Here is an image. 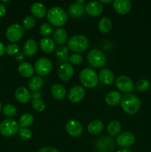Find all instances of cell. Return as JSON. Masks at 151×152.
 I'll list each match as a JSON object with an SVG mask.
<instances>
[{"label":"cell","mask_w":151,"mask_h":152,"mask_svg":"<svg viewBox=\"0 0 151 152\" xmlns=\"http://www.w3.org/2000/svg\"><path fill=\"white\" fill-rule=\"evenodd\" d=\"M121 125L117 120H113L108 124L107 126V132L109 134L110 137H116L118 134L121 132Z\"/></svg>","instance_id":"cell-29"},{"label":"cell","mask_w":151,"mask_h":152,"mask_svg":"<svg viewBox=\"0 0 151 152\" xmlns=\"http://www.w3.org/2000/svg\"><path fill=\"white\" fill-rule=\"evenodd\" d=\"M30 12L34 17L41 19L44 17L47 13V9L44 4L41 2H34L30 7Z\"/></svg>","instance_id":"cell-23"},{"label":"cell","mask_w":151,"mask_h":152,"mask_svg":"<svg viewBox=\"0 0 151 152\" xmlns=\"http://www.w3.org/2000/svg\"><path fill=\"white\" fill-rule=\"evenodd\" d=\"M87 59L91 66L96 68H102L106 63V56L104 53L98 49H93L89 51Z\"/></svg>","instance_id":"cell-5"},{"label":"cell","mask_w":151,"mask_h":152,"mask_svg":"<svg viewBox=\"0 0 151 152\" xmlns=\"http://www.w3.org/2000/svg\"><path fill=\"white\" fill-rule=\"evenodd\" d=\"M113 5L115 12L119 14H127L130 11L132 7L130 0H115Z\"/></svg>","instance_id":"cell-16"},{"label":"cell","mask_w":151,"mask_h":152,"mask_svg":"<svg viewBox=\"0 0 151 152\" xmlns=\"http://www.w3.org/2000/svg\"><path fill=\"white\" fill-rule=\"evenodd\" d=\"M135 136L133 134L129 132H124L120 134L116 139L117 145L121 148H128L135 142Z\"/></svg>","instance_id":"cell-12"},{"label":"cell","mask_w":151,"mask_h":152,"mask_svg":"<svg viewBox=\"0 0 151 152\" xmlns=\"http://www.w3.org/2000/svg\"><path fill=\"white\" fill-rule=\"evenodd\" d=\"M69 13L72 16L75 18L81 17L84 14L85 12V8L82 4L78 3L77 1L73 2L70 4L69 8H68Z\"/></svg>","instance_id":"cell-21"},{"label":"cell","mask_w":151,"mask_h":152,"mask_svg":"<svg viewBox=\"0 0 151 152\" xmlns=\"http://www.w3.org/2000/svg\"><path fill=\"white\" fill-rule=\"evenodd\" d=\"M25 54L24 53H19L16 56V60L17 62H22L25 59Z\"/></svg>","instance_id":"cell-43"},{"label":"cell","mask_w":151,"mask_h":152,"mask_svg":"<svg viewBox=\"0 0 151 152\" xmlns=\"http://www.w3.org/2000/svg\"><path fill=\"white\" fill-rule=\"evenodd\" d=\"M31 105H32L33 108L38 112H42L45 109L46 107L45 102L41 99H33L31 102Z\"/></svg>","instance_id":"cell-35"},{"label":"cell","mask_w":151,"mask_h":152,"mask_svg":"<svg viewBox=\"0 0 151 152\" xmlns=\"http://www.w3.org/2000/svg\"><path fill=\"white\" fill-rule=\"evenodd\" d=\"M70 62L73 65H80L83 62V57L80 53H73L70 57Z\"/></svg>","instance_id":"cell-40"},{"label":"cell","mask_w":151,"mask_h":152,"mask_svg":"<svg viewBox=\"0 0 151 152\" xmlns=\"http://www.w3.org/2000/svg\"><path fill=\"white\" fill-rule=\"evenodd\" d=\"M24 34H25V28L22 25L17 23L12 24L6 31V37L7 40L11 42L12 43H15L22 39Z\"/></svg>","instance_id":"cell-6"},{"label":"cell","mask_w":151,"mask_h":152,"mask_svg":"<svg viewBox=\"0 0 151 152\" xmlns=\"http://www.w3.org/2000/svg\"><path fill=\"white\" fill-rule=\"evenodd\" d=\"M37 152H59L56 148L50 146H45L39 148Z\"/></svg>","instance_id":"cell-41"},{"label":"cell","mask_w":151,"mask_h":152,"mask_svg":"<svg viewBox=\"0 0 151 152\" xmlns=\"http://www.w3.org/2000/svg\"><path fill=\"white\" fill-rule=\"evenodd\" d=\"M85 8V12L90 16H99L103 12V5L101 4L99 1H90L87 3L84 7Z\"/></svg>","instance_id":"cell-14"},{"label":"cell","mask_w":151,"mask_h":152,"mask_svg":"<svg viewBox=\"0 0 151 152\" xmlns=\"http://www.w3.org/2000/svg\"><path fill=\"white\" fill-rule=\"evenodd\" d=\"M65 129L70 136L73 137H79L82 134L83 128L81 123L76 120H70L65 125Z\"/></svg>","instance_id":"cell-11"},{"label":"cell","mask_w":151,"mask_h":152,"mask_svg":"<svg viewBox=\"0 0 151 152\" xmlns=\"http://www.w3.org/2000/svg\"><path fill=\"white\" fill-rule=\"evenodd\" d=\"M95 146L99 152H112L115 148V142L111 137L103 136L96 140Z\"/></svg>","instance_id":"cell-8"},{"label":"cell","mask_w":151,"mask_h":152,"mask_svg":"<svg viewBox=\"0 0 151 152\" xmlns=\"http://www.w3.org/2000/svg\"><path fill=\"white\" fill-rule=\"evenodd\" d=\"M121 94L116 91H111L107 94L105 96V102L110 106H115L118 105L121 100Z\"/></svg>","instance_id":"cell-24"},{"label":"cell","mask_w":151,"mask_h":152,"mask_svg":"<svg viewBox=\"0 0 151 152\" xmlns=\"http://www.w3.org/2000/svg\"><path fill=\"white\" fill-rule=\"evenodd\" d=\"M19 47L16 43H10L5 48V52L9 56H13L19 53Z\"/></svg>","instance_id":"cell-39"},{"label":"cell","mask_w":151,"mask_h":152,"mask_svg":"<svg viewBox=\"0 0 151 152\" xmlns=\"http://www.w3.org/2000/svg\"><path fill=\"white\" fill-rule=\"evenodd\" d=\"M19 137L24 140H28L32 137V131L28 128H21L18 132Z\"/></svg>","instance_id":"cell-36"},{"label":"cell","mask_w":151,"mask_h":152,"mask_svg":"<svg viewBox=\"0 0 151 152\" xmlns=\"http://www.w3.org/2000/svg\"><path fill=\"white\" fill-rule=\"evenodd\" d=\"M98 28L102 34H107L110 32L112 29V21L109 17L104 16L99 21Z\"/></svg>","instance_id":"cell-28"},{"label":"cell","mask_w":151,"mask_h":152,"mask_svg":"<svg viewBox=\"0 0 151 152\" xmlns=\"http://www.w3.org/2000/svg\"><path fill=\"white\" fill-rule=\"evenodd\" d=\"M1 108H2V105H1V102H0V112H1Z\"/></svg>","instance_id":"cell-49"},{"label":"cell","mask_w":151,"mask_h":152,"mask_svg":"<svg viewBox=\"0 0 151 152\" xmlns=\"http://www.w3.org/2000/svg\"><path fill=\"white\" fill-rule=\"evenodd\" d=\"M69 53V49L66 46H59L56 50V56L59 59H65Z\"/></svg>","instance_id":"cell-37"},{"label":"cell","mask_w":151,"mask_h":152,"mask_svg":"<svg viewBox=\"0 0 151 152\" xmlns=\"http://www.w3.org/2000/svg\"><path fill=\"white\" fill-rule=\"evenodd\" d=\"M52 68V62L48 58H39L35 63V71L39 76L47 75L51 71Z\"/></svg>","instance_id":"cell-9"},{"label":"cell","mask_w":151,"mask_h":152,"mask_svg":"<svg viewBox=\"0 0 151 152\" xmlns=\"http://www.w3.org/2000/svg\"><path fill=\"white\" fill-rule=\"evenodd\" d=\"M115 85L118 89L124 93H130L134 88V84L131 79L127 76L121 75L117 78Z\"/></svg>","instance_id":"cell-10"},{"label":"cell","mask_w":151,"mask_h":152,"mask_svg":"<svg viewBox=\"0 0 151 152\" xmlns=\"http://www.w3.org/2000/svg\"><path fill=\"white\" fill-rule=\"evenodd\" d=\"M19 130V124L13 119H6L0 123V133L4 137L13 136Z\"/></svg>","instance_id":"cell-7"},{"label":"cell","mask_w":151,"mask_h":152,"mask_svg":"<svg viewBox=\"0 0 151 152\" xmlns=\"http://www.w3.org/2000/svg\"><path fill=\"white\" fill-rule=\"evenodd\" d=\"M39 31L40 34L44 36V37H48V36H50L52 34L53 28L50 24L44 22V23L41 24V25L40 26Z\"/></svg>","instance_id":"cell-38"},{"label":"cell","mask_w":151,"mask_h":152,"mask_svg":"<svg viewBox=\"0 0 151 152\" xmlns=\"http://www.w3.org/2000/svg\"><path fill=\"white\" fill-rule=\"evenodd\" d=\"M18 71L22 77L30 78V77H32L33 76L34 68L29 62H24L19 65Z\"/></svg>","instance_id":"cell-22"},{"label":"cell","mask_w":151,"mask_h":152,"mask_svg":"<svg viewBox=\"0 0 151 152\" xmlns=\"http://www.w3.org/2000/svg\"><path fill=\"white\" fill-rule=\"evenodd\" d=\"M74 70L70 63H64L58 69V76L63 81H68L72 78Z\"/></svg>","instance_id":"cell-15"},{"label":"cell","mask_w":151,"mask_h":152,"mask_svg":"<svg viewBox=\"0 0 151 152\" xmlns=\"http://www.w3.org/2000/svg\"><path fill=\"white\" fill-rule=\"evenodd\" d=\"M150 87V83L149 80H146V79H142L139 81L137 82L136 85V88L139 91L144 92L147 91Z\"/></svg>","instance_id":"cell-34"},{"label":"cell","mask_w":151,"mask_h":152,"mask_svg":"<svg viewBox=\"0 0 151 152\" xmlns=\"http://www.w3.org/2000/svg\"><path fill=\"white\" fill-rule=\"evenodd\" d=\"M43 84L42 79L40 77H33L30 80L29 83H28V87L30 91L33 92L38 91L40 88H41Z\"/></svg>","instance_id":"cell-30"},{"label":"cell","mask_w":151,"mask_h":152,"mask_svg":"<svg viewBox=\"0 0 151 152\" xmlns=\"http://www.w3.org/2000/svg\"><path fill=\"white\" fill-rule=\"evenodd\" d=\"M40 48L43 52L46 53H50L54 51L56 48V44L54 40L50 37H44L40 40Z\"/></svg>","instance_id":"cell-19"},{"label":"cell","mask_w":151,"mask_h":152,"mask_svg":"<svg viewBox=\"0 0 151 152\" xmlns=\"http://www.w3.org/2000/svg\"><path fill=\"white\" fill-rule=\"evenodd\" d=\"M47 19L53 26L61 27L66 24L68 15L63 8L55 6L49 9L47 12Z\"/></svg>","instance_id":"cell-1"},{"label":"cell","mask_w":151,"mask_h":152,"mask_svg":"<svg viewBox=\"0 0 151 152\" xmlns=\"http://www.w3.org/2000/svg\"><path fill=\"white\" fill-rule=\"evenodd\" d=\"M22 25H23V28L25 29H32L36 25L35 18L33 16H30V15L26 16L22 21Z\"/></svg>","instance_id":"cell-33"},{"label":"cell","mask_w":151,"mask_h":152,"mask_svg":"<svg viewBox=\"0 0 151 152\" xmlns=\"http://www.w3.org/2000/svg\"><path fill=\"white\" fill-rule=\"evenodd\" d=\"M68 34L65 29L61 28H56L53 32V39L59 45H64L68 42Z\"/></svg>","instance_id":"cell-26"},{"label":"cell","mask_w":151,"mask_h":152,"mask_svg":"<svg viewBox=\"0 0 151 152\" xmlns=\"http://www.w3.org/2000/svg\"><path fill=\"white\" fill-rule=\"evenodd\" d=\"M79 80L84 87L93 88L99 83V76L96 71L90 68H86L80 72Z\"/></svg>","instance_id":"cell-4"},{"label":"cell","mask_w":151,"mask_h":152,"mask_svg":"<svg viewBox=\"0 0 151 152\" xmlns=\"http://www.w3.org/2000/svg\"><path fill=\"white\" fill-rule=\"evenodd\" d=\"M99 80L105 85H112L115 81V75L111 70L103 68L99 73Z\"/></svg>","instance_id":"cell-18"},{"label":"cell","mask_w":151,"mask_h":152,"mask_svg":"<svg viewBox=\"0 0 151 152\" xmlns=\"http://www.w3.org/2000/svg\"><path fill=\"white\" fill-rule=\"evenodd\" d=\"M76 1L78 3H80V4H82V3H84V1H85V0H81H81H78V1Z\"/></svg>","instance_id":"cell-48"},{"label":"cell","mask_w":151,"mask_h":152,"mask_svg":"<svg viewBox=\"0 0 151 152\" xmlns=\"http://www.w3.org/2000/svg\"><path fill=\"white\" fill-rule=\"evenodd\" d=\"M4 51H5V48H4L3 43L0 42V56H1L4 54Z\"/></svg>","instance_id":"cell-45"},{"label":"cell","mask_w":151,"mask_h":152,"mask_svg":"<svg viewBox=\"0 0 151 152\" xmlns=\"http://www.w3.org/2000/svg\"><path fill=\"white\" fill-rule=\"evenodd\" d=\"M3 114L4 116L7 117L11 118V117H15L17 114V109H16V106L11 104H7V105H4L3 107Z\"/></svg>","instance_id":"cell-32"},{"label":"cell","mask_w":151,"mask_h":152,"mask_svg":"<svg viewBox=\"0 0 151 152\" xmlns=\"http://www.w3.org/2000/svg\"><path fill=\"white\" fill-rule=\"evenodd\" d=\"M41 96V93L39 91L33 92V93L31 94V98H33V99H40Z\"/></svg>","instance_id":"cell-44"},{"label":"cell","mask_w":151,"mask_h":152,"mask_svg":"<svg viewBox=\"0 0 151 152\" xmlns=\"http://www.w3.org/2000/svg\"><path fill=\"white\" fill-rule=\"evenodd\" d=\"M9 1H9V0H7V1H4V0H3L2 2H4V3H5V2H9Z\"/></svg>","instance_id":"cell-50"},{"label":"cell","mask_w":151,"mask_h":152,"mask_svg":"<svg viewBox=\"0 0 151 152\" xmlns=\"http://www.w3.org/2000/svg\"><path fill=\"white\" fill-rule=\"evenodd\" d=\"M121 107L127 114H134L140 109L141 100L135 94H127L121 98Z\"/></svg>","instance_id":"cell-2"},{"label":"cell","mask_w":151,"mask_h":152,"mask_svg":"<svg viewBox=\"0 0 151 152\" xmlns=\"http://www.w3.org/2000/svg\"><path fill=\"white\" fill-rule=\"evenodd\" d=\"M38 50L36 42L33 39H28L23 45V53L25 56H32L36 54Z\"/></svg>","instance_id":"cell-20"},{"label":"cell","mask_w":151,"mask_h":152,"mask_svg":"<svg viewBox=\"0 0 151 152\" xmlns=\"http://www.w3.org/2000/svg\"><path fill=\"white\" fill-rule=\"evenodd\" d=\"M6 11H7V8L6 6L2 3H0V17H2L5 15Z\"/></svg>","instance_id":"cell-42"},{"label":"cell","mask_w":151,"mask_h":152,"mask_svg":"<svg viewBox=\"0 0 151 152\" xmlns=\"http://www.w3.org/2000/svg\"><path fill=\"white\" fill-rule=\"evenodd\" d=\"M111 0H108V1H106V0H102V1H99V2L102 4V3H105V4H108V3H110L111 2Z\"/></svg>","instance_id":"cell-47"},{"label":"cell","mask_w":151,"mask_h":152,"mask_svg":"<svg viewBox=\"0 0 151 152\" xmlns=\"http://www.w3.org/2000/svg\"><path fill=\"white\" fill-rule=\"evenodd\" d=\"M51 94L56 99H63L66 96V89L62 86V84L59 83H56L53 85L51 87Z\"/></svg>","instance_id":"cell-25"},{"label":"cell","mask_w":151,"mask_h":152,"mask_svg":"<svg viewBox=\"0 0 151 152\" xmlns=\"http://www.w3.org/2000/svg\"><path fill=\"white\" fill-rule=\"evenodd\" d=\"M15 97L21 103H27L31 99V94L25 87L19 86L15 91Z\"/></svg>","instance_id":"cell-17"},{"label":"cell","mask_w":151,"mask_h":152,"mask_svg":"<svg viewBox=\"0 0 151 152\" xmlns=\"http://www.w3.org/2000/svg\"><path fill=\"white\" fill-rule=\"evenodd\" d=\"M33 116L29 113H25L19 119V126L22 128H28L33 124Z\"/></svg>","instance_id":"cell-31"},{"label":"cell","mask_w":151,"mask_h":152,"mask_svg":"<svg viewBox=\"0 0 151 152\" xmlns=\"http://www.w3.org/2000/svg\"><path fill=\"white\" fill-rule=\"evenodd\" d=\"M117 152H131V151H130L129 149H127V148H123V149L118 150Z\"/></svg>","instance_id":"cell-46"},{"label":"cell","mask_w":151,"mask_h":152,"mask_svg":"<svg viewBox=\"0 0 151 152\" xmlns=\"http://www.w3.org/2000/svg\"><path fill=\"white\" fill-rule=\"evenodd\" d=\"M85 96V90L80 86H73L68 93V99L73 103L79 102Z\"/></svg>","instance_id":"cell-13"},{"label":"cell","mask_w":151,"mask_h":152,"mask_svg":"<svg viewBox=\"0 0 151 152\" xmlns=\"http://www.w3.org/2000/svg\"><path fill=\"white\" fill-rule=\"evenodd\" d=\"M89 45L87 37L81 34L73 35L68 40V48L70 50L76 53L84 51Z\"/></svg>","instance_id":"cell-3"},{"label":"cell","mask_w":151,"mask_h":152,"mask_svg":"<svg viewBox=\"0 0 151 152\" xmlns=\"http://www.w3.org/2000/svg\"><path fill=\"white\" fill-rule=\"evenodd\" d=\"M0 71H1V68H0Z\"/></svg>","instance_id":"cell-51"},{"label":"cell","mask_w":151,"mask_h":152,"mask_svg":"<svg viewBox=\"0 0 151 152\" xmlns=\"http://www.w3.org/2000/svg\"><path fill=\"white\" fill-rule=\"evenodd\" d=\"M104 129L103 122L99 120H92L87 126V130L91 134H98Z\"/></svg>","instance_id":"cell-27"}]
</instances>
